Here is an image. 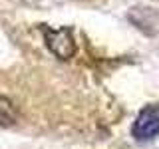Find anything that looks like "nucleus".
<instances>
[{
    "instance_id": "nucleus-2",
    "label": "nucleus",
    "mask_w": 159,
    "mask_h": 149,
    "mask_svg": "<svg viewBox=\"0 0 159 149\" xmlns=\"http://www.w3.org/2000/svg\"><path fill=\"white\" fill-rule=\"evenodd\" d=\"M131 133L137 141H147L159 135V106H147L139 111L131 127Z\"/></svg>"
},
{
    "instance_id": "nucleus-3",
    "label": "nucleus",
    "mask_w": 159,
    "mask_h": 149,
    "mask_svg": "<svg viewBox=\"0 0 159 149\" xmlns=\"http://www.w3.org/2000/svg\"><path fill=\"white\" fill-rule=\"evenodd\" d=\"M12 119H14L12 103L6 97H0V123H12Z\"/></svg>"
},
{
    "instance_id": "nucleus-1",
    "label": "nucleus",
    "mask_w": 159,
    "mask_h": 149,
    "mask_svg": "<svg viewBox=\"0 0 159 149\" xmlns=\"http://www.w3.org/2000/svg\"><path fill=\"white\" fill-rule=\"evenodd\" d=\"M46 46L50 48V52L60 60H68L76 54V42H74L72 30L68 28H60V30H50L42 28Z\"/></svg>"
}]
</instances>
